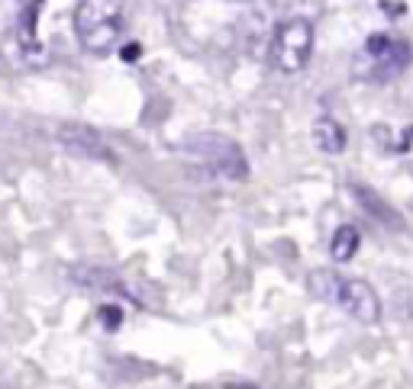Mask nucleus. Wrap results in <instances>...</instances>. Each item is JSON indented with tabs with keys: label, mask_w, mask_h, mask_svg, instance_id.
<instances>
[{
	"label": "nucleus",
	"mask_w": 413,
	"mask_h": 389,
	"mask_svg": "<svg viewBox=\"0 0 413 389\" xmlns=\"http://www.w3.org/2000/svg\"><path fill=\"white\" fill-rule=\"evenodd\" d=\"M307 290L329 306L352 315L355 322L375 325L381 319V299L365 280H355L339 270H313L307 277Z\"/></svg>",
	"instance_id": "f257e3e1"
},
{
	"label": "nucleus",
	"mask_w": 413,
	"mask_h": 389,
	"mask_svg": "<svg viewBox=\"0 0 413 389\" xmlns=\"http://www.w3.org/2000/svg\"><path fill=\"white\" fill-rule=\"evenodd\" d=\"M126 26V0H81L75 10V33L91 55H110Z\"/></svg>",
	"instance_id": "f03ea898"
},
{
	"label": "nucleus",
	"mask_w": 413,
	"mask_h": 389,
	"mask_svg": "<svg viewBox=\"0 0 413 389\" xmlns=\"http://www.w3.org/2000/svg\"><path fill=\"white\" fill-rule=\"evenodd\" d=\"M310 55H313V23L304 17L284 20L271 36V49H268L271 68L281 71V75H297V71L307 68Z\"/></svg>",
	"instance_id": "7ed1b4c3"
},
{
	"label": "nucleus",
	"mask_w": 413,
	"mask_h": 389,
	"mask_svg": "<svg viewBox=\"0 0 413 389\" xmlns=\"http://www.w3.org/2000/svg\"><path fill=\"white\" fill-rule=\"evenodd\" d=\"M410 61V45L400 39H391V36H371L365 42L362 55H358V75L368 77V81H388L397 77Z\"/></svg>",
	"instance_id": "20e7f679"
},
{
	"label": "nucleus",
	"mask_w": 413,
	"mask_h": 389,
	"mask_svg": "<svg viewBox=\"0 0 413 389\" xmlns=\"http://www.w3.org/2000/svg\"><path fill=\"white\" fill-rule=\"evenodd\" d=\"M187 151H191L197 161H203L207 167H213L219 177H226V181H245V174H249L242 148H239L233 139H226V135H219V132L197 135V139L187 145Z\"/></svg>",
	"instance_id": "39448f33"
},
{
	"label": "nucleus",
	"mask_w": 413,
	"mask_h": 389,
	"mask_svg": "<svg viewBox=\"0 0 413 389\" xmlns=\"http://www.w3.org/2000/svg\"><path fill=\"white\" fill-rule=\"evenodd\" d=\"M59 145L65 151H71V155L78 158H87V161H117V155L110 151V145L101 139V135L94 132V129H87V125H78V123H68L59 129Z\"/></svg>",
	"instance_id": "423d86ee"
},
{
	"label": "nucleus",
	"mask_w": 413,
	"mask_h": 389,
	"mask_svg": "<svg viewBox=\"0 0 413 389\" xmlns=\"http://www.w3.org/2000/svg\"><path fill=\"white\" fill-rule=\"evenodd\" d=\"M71 277H75L81 287H91V290H107V293H123V296L136 299V303H143V296H139V293H136L133 287L123 280V277H117L113 270L81 264V267H75V270H71Z\"/></svg>",
	"instance_id": "0eeeda50"
},
{
	"label": "nucleus",
	"mask_w": 413,
	"mask_h": 389,
	"mask_svg": "<svg viewBox=\"0 0 413 389\" xmlns=\"http://www.w3.org/2000/svg\"><path fill=\"white\" fill-rule=\"evenodd\" d=\"M313 142L320 145V151H326V155H339V151L346 148V129L336 123V119H317V125H313Z\"/></svg>",
	"instance_id": "6e6552de"
},
{
	"label": "nucleus",
	"mask_w": 413,
	"mask_h": 389,
	"mask_svg": "<svg viewBox=\"0 0 413 389\" xmlns=\"http://www.w3.org/2000/svg\"><path fill=\"white\" fill-rule=\"evenodd\" d=\"M352 193H355V199H358V203H362V206L368 209L375 219H378V222L391 225V229H400V225H404V222H400V215H397L394 209H391L388 203L378 197V193L371 190V187H352Z\"/></svg>",
	"instance_id": "1a4fd4ad"
},
{
	"label": "nucleus",
	"mask_w": 413,
	"mask_h": 389,
	"mask_svg": "<svg viewBox=\"0 0 413 389\" xmlns=\"http://www.w3.org/2000/svg\"><path fill=\"white\" fill-rule=\"evenodd\" d=\"M355 248H358V232H355L352 225H342V229H336V235H333V241H329V254H333V261H349V257L355 254Z\"/></svg>",
	"instance_id": "9d476101"
},
{
	"label": "nucleus",
	"mask_w": 413,
	"mask_h": 389,
	"mask_svg": "<svg viewBox=\"0 0 413 389\" xmlns=\"http://www.w3.org/2000/svg\"><path fill=\"white\" fill-rule=\"evenodd\" d=\"M101 322L107 325V328H119L123 315H119V309H117V306H103V309H101Z\"/></svg>",
	"instance_id": "9b49d317"
},
{
	"label": "nucleus",
	"mask_w": 413,
	"mask_h": 389,
	"mask_svg": "<svg viewBox=\"0 0 413 389\" xmlns=\"http://www.w3.org/2000/svg\"><path fill=\"white\" fill-rule=\"evenodd\" d=\"M20 3H23V7H26V3H33V0H20Z\"/></svg>",
	"instance_id": "f8f14e48"
}]
</instances>
